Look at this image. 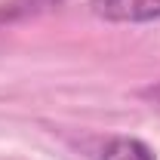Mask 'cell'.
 <instances>
[{"instance_id": "1", "label": "cell", "mask_w": 160, "mask_h": 160, "mask_svg": "<svg viewBox=\"0 0 160 160\" xmlns=\"http://www.w3.org/2000/svg\"><path fill=\"white\" fill-rule=\"evenodd\" d=\"M92 12L105 22H154L160 19V0H92Z\"/></svg>"}, {"instance_id": "2", "label": "cell", "mask_w": 160, "mask_h": 160, "mask_svg": "<svg viewBox=\"0 0 160 160\" xmlns=\"http://www.w3.org/2000/svg\"><path fill=\"white\" fill-rule=\"evenodd\" d=\"M99 160H154V151L139 139L120 136V139H111L105 145V151H102Z\"/></svg>"}, {"instance_id": "3", "label": "cell", "mask_w": 160, "mask_h": 160, "mask_svg": "<svg viewBox=\"0 0 160 160\" xmlns=\"http://www.w3.org/2000/svg\"><path fill=\"white\" fill-rule=\"evenodd\" d=\"M142 96H145V99H151L154 105H160V86H151V89H145Z\"/></svg>"}]
</instances>
